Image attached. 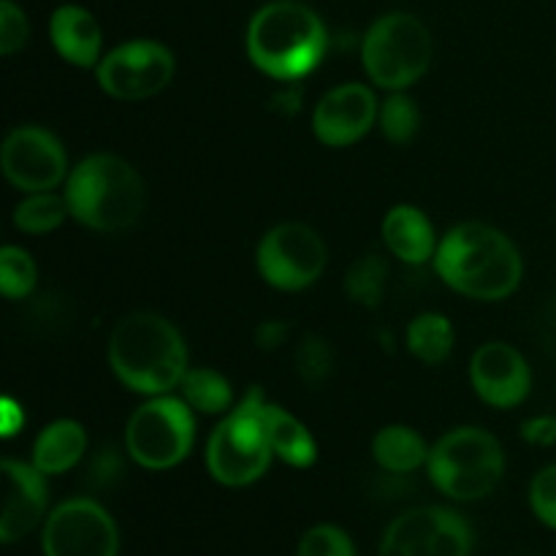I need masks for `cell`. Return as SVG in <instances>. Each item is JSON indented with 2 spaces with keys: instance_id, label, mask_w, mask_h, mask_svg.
Masks as SVG:
<instances>
[{
  "instance_id": "cell-27",
  "label": "cell",
  "mask_w": 556,
  "mask_h": 556,
  "mask_svg": "<svg viewBox=\"0 0 556 556\" xmlns=\"http://www.w3.org/2000/svg\"><path fill=\"white\" fill-rule=\"evenodd\" d=\"M36 282L38 269L30 253L16 248V244H5L0 250V288H3V296L11 299V302L30 296Z\"/></svg>"
},
{
  "instance_id": "cell-1",
  "label": "cell",
  "mask_w": 556,
  "mask_h": 556,
  "mask_svg": "<svg viewBox=\"0 0 556 556\" xmlns=\"http://www.w3.org/2000/svg\"><path fill=\"white\" fill-rule=\"evenodd\" d=\"M434 269L451 291L478 302H503L521 286L519 248L489 223H459L438 242Z\"/></svg>"
},
{
  "instance_id": "cell-6",
  "label": "cell",
  "mask_w": 556,
  "mask_h": 556,
  "mask_svg": "<svg viewBox=\"0 0 556 556\" xmlns=\"http://www.w3.org/2000/svg\"><path fill=\"white\" fill-rule=\"evenodd\" d=\"M432 33L418 16L394 11L369 25L362 41V65L389 92H405L432 65Z\"/></svg>"
},
{
  "instance_id": "cell-25",
  "label": "cell",
  "mask_w": 556,
  "mask_h": 556,
  "mask_svg": "<svg viewBox=\"0 0 556 556\" xmlns=\"http://www.w3.org/2000/svg\"><path fill=\"white\" fill-rule=\"evenodd\" d=\"M386 277H389V261L380 253H364L348 266L345 293L358 307H378L386 293Z\"/></svg>"
},
{
  "instance_id": "cell-30",
  "label": "cell",
  "mask_w": 556,
  "mask_h": 556,
  "mask_svg": "<svg viewBox=\"0 0 556 556\" xmlns=\"http://www.w3.org/2000/svg\"><path fill=\"white\" fill-rule=\"evenodd\" d=\"M27 36H30V25H27L25 11L11 0H3L0 3V52L11 58L25 47Z\"/></svg>"
},
{
  "instance_id": "cell-12",
  "label": "cell",
  "mask_w": 556,
  "mask_h": 556,
  "mask_svg": "<svg viewBox=\"0 0 556 556\" xmlns=\"http://www.w3.org/2000/svg\"><path fill=\"white\" fill-rule=\"evenodd\" d=\"M41 546L43 556H117V525L96 500H65L49 514Z\"/></svg>"
},
{
  "instance_id": "cell-3",
  "label": "cell",
  "mask_w": 556,
  "mask_h": 556,
  "mask_svg": "<svg viewBox=\"0 0 556 556\" xmlns=\"http://www.w3.org/2000/svg\"><path fill=\"white\" fill-rule=\"evenodd\" d=\"M326 52V27L299 0H271L248 25V58L266 76L296 81L318 68Z\"/></svg>"
},
{
  "instance_id": "cell-32",
  "label": "cell",
  "mask_w": 556,
  "mask_h": 556,
  "mask_svg": "<svg viewBox=\"0 0 556 556\" xmlns=\"http://www.w3.org/2000/svg\"><path fill=\"white\" fill-rule=\"evenodd\" d=\"M521 438L530 445L552 448L556 445V418L554 416H535L521 424Z\"/></svg>"
},
{
  "instance_id": "cell-34",
  "label": "cell",
  "mask_w": 556,
  "mask_h": 556,
  "mask_svg": "<svg viewBox=\"0 0 556 556\" xmlns=\"http://www.w3.org/2000/svg\"><path fill=\"white\" fill-rule=\"evenodd\" d=\"M541 348L556 364V296L546 304L541 315Z\"/></svg>"
},
{
  "instance_id": "cell-35",
  "label": "cell",
  "mask_w": 556,
  "mask_h": 556,
  "mask_svg": "<svg viewBox=\"0 0 556 556\" xmlns=\"http://www.w3.org/2000/svg\"><path fill=\"white\" fill-rule=\"evenodd\" d=\"M0 413H3V438H14L25 427V413H22V407L14 400H3Z\"/></svg>"
},
{
  "instance_id": "cell-14",
  "label": "cell",
  "mask_w": 556,
  "mask_h": 556,
  "mask_svg": "<svg viewBox=\"0 0 556 556\" xmlns=\"http://www.w3.org/2000/svg\"><path fill=\"white\" fill-rule=\"evenodd\" d=\"M378 98L362 81L337 85L326 92L313 112V130L320 144L351 147L362 141L378 123Z\"/></svg>"
},
{
  "instance_id": "cell-15",
  "label": "cell",
  "mask_w": 556,
  "mask_h": 556,
  "mask_svg": "<svg viewBox=\"0 0 556 556\" xmlns=\"http://www.w3.org/2000/svg\"><path fill=\"white\" fill-rule=\"evenodd\" d=\"M470 383L489 407L510 410L530 396L532 372L514 345L486 342L470 358Z\"/></svg>"
},
{
  "instance_id": "cell-5",
  "label": "cell",
  "mask_w": 556,
  "mask_h": 556,
  "mask_svg": "<svg viewBox=\"0 0 556 556\" xmlns=\"http://www.w3.org/2000/svg\"><path fill=\"white\" fill-rule=\"evenodd\" d=\"M427 472L445 497L472 503L489 497L500 486L505 476V451L486 429H451L429 448Z\"/></svg>"
},
{
  "instance_id": "cell-28",
  "label": "cell",
  "mask_w": 556,
  "mask_h": 556,
  "mask_svg": "<svg viewBox=\"0 0 556 556\" xmlns=\"http://www.w3.org/2000/svg\"><path fill=\"white\" fill-rule=\"evenodd\" d=\"M296 375L307 386L318 389L326 380L331 378V369H334V348L329 345V340L318 334H307L296 348Z\"/></svg>"
},
{
  "instance_id": "cell-23",
  "label": "cell",
  "mask_w": 556,
  "mask_h": 556,
  "mask_svg": "<svg viewBox=\"0 0 556 556\" xmlns=\"http://www.w3.org/2000/svg\"><path fill=\"white\" fill-rule=\"evenodd\" d=\"M179 391L195 413L220 416V413L233 410V389L226 375H220L217 369L190 367L179 383Z\"/></svg>"
},
{
  "instance_id": "cell-20",
  "label": "cell",
  "mask_w": 556,
  "mask_h": 556,
  "mask_svg": "<svg viewBox=\"0 0 556 556\" xmlns=\"http://www.w3.org/2000/svg\"><path fill=\"white\" fill-rule=\"evenodd\" d=\"M261 418H264V427L266 434H269L275 456H280L286 465L299 467V470H307V467L315 465V459H318V445H315V438L309 434V429L293 413L264 400Z\"/></svg>"
},
{
  "instance_id": "cell-18",
  "label": "cell",
  "mask_w": 556,
  "mask_h": 556,
  "mask_svg": "<svg viewBox=\"0 0 556 556\" xmlns=\"http://www.w3.org/2000/svg\"><path fill=\"white\" fill-rule=\"evenodd\" d=\"M380 233H383L389 253L410 266L427 264L438 253V237H434L432 220L413 204L391 206L386 212Z\"/></svg>"
},
{
  "instance_id": "cell-13",
  "label": "cell",
  "mask_w": 556,
  "mask_h": 556,
  "mask_svg": "<svg viewBox=\"0 0 556 556\" xmlns=\"http://www.w3.org/2000/svg\"><path fill=\"white\" fill-rule=\"evenodd\" d=\"M0 166L5 179L25 193L54 190L71 174L63 141L41 125L11 130L0 150Z\"/></svg>"
},
{
  "instance_id": "cell-21",
  "label": "cell",
  "mask_w": 556,
  "mask_h": 556,
  "mask_svg": "<svg viewBox=\"0 0 556 556\" xmlns=\"http://www.w3.org/2000/svg\"><path fill=\"white\" fill-rule=\"evenodd\" d=\"M372 456L386 472H405L418 470L429 462V445L421 434L405 424H391L383 427L372 440Z\"/></svg>"
},
{
  "instance_id": "cell-8",
  "label": "cell",
  "mask_w": 556,
  "mask_h": 556,
  "mask_svg": "<svg viewBox=\"0 0 556 556\" xmlns=\"http://www.w3.org/2000/svg\"><path fill=\"white\" fill-rule=\"evenodd\" d=\"M193 407L182 396H150L125 427V451L139 467L172 470L190 454L195 440Z\"/></svg>"
},
{
  "instance_id": "cell-24",
  "label": "cell",
  "mask_w": 556,
  "mask_h": 556,
  "mask_svg": "<svg viewBox=\"0 0 556 556\" xmlns=\"http://www.w3.org/2000/svg\"><path fill=\"white\" fill-rule=\"evenodd\" d=\"M68 215L71 210L65 195L52 193V190H41V193H27L16 204L14 226L20 231L30 233V237H41V233L58 231Z\"/></svg>"
},
{
  "instance_id": "cell-33",
  "label": "cell",
  "mask_w": 556,
  "mask_h": 556,
  "mask_svg": "<svg viewBox=\"0 0 556 556\" xmlns=\"http://www.w3.org/2000/svg\"><path fill=\"white\" fill-rule=\"evenodd\" d=\"M288 337V324L282 320H264V324L255 329V342H258L261 351H275L286 342Z\"/></svg>"
},
{
  "instance_id": "cell-7",
  "label": "cell",
  "mask_w": 556,
  "mask_h": 556,
  "mask_svg": "<svg viewBox=\"0 0 556 556\" xmlns=\"http://www.w3.org/2000/svg\"><path fill=\"white\" fill-rule=\"evenodd\" d=\"M264 400V391L250 389L206 443V470L223 486H250L269 470L275 451L261 418Z\"/></svg>"
},
{
  "instance_id": "cell-2",
  "label": "cell",
  "mask_w": 556,
  "mask_h": 556,
  "mask_svg": "<svg viewBox=\"0 0 556 556\" xmlns=\"http://www.w3.org/2000/svg\"><path fill=\"white\" fill-rule=\"evenodd\" d=\"M109 367L125 389L161 396L188 372V345L172 320L157 313H130L109 337Z\"/></svg>"
},
{
  "instance_id": "cell-9",
  "label": "cell",
  "mask_w": 556,
  "mask_h": 556,
  "mask_svg": "<svg viewBox=\"0 0 556 556\" xmlns=\"http://www.w3.org/2000/svg\"><path fill=\"white\" fill-rule=\"evenodd\" d=\"M329 250L320 233L304 223H280L269 228L255 250L261 277L277 291H304L326 269Z\"/></svg>"
},
{
  "instance_id": "cell-29",
  "label": "cell",
  "mask_w": 556,
  "mask_h": 556,
  "mask_svg": "<svg viewBox=\"0 0 556 556\" xmlns=\"http://www.w3.org/2000/svg\"><path fill=\"white\" fill-rule=\"evenodd\" d=\"M296 556H356V546L340 527L318 525L302 538Z\"/></svg>"
},
{
  "instance_id": "cell-16",
  "label": "cell",
  "mask_w": 556,
  "mask_h": 556,
  "mask_svg": "<svg viewBox=\"0 0 556 556\" xmlns=\"http://www.w3.org/2000/svg\"><path fill=\"white\" fill-rule=\"evenodd\" d=\"M3 472V519H0V541L14 543L38 527L47 510L49 489L47 476L36 465L16 459L0 462Z\"/></svg>"
},
{
  "instance_id": "cell-19",
  "label": "cell",
  "mask_w": 556,
  "mask_h": 556,
  "mask_svg": "<svg viewBox=\"0 0 556 556\" xmlns=\"http://www.w3.org/2000/svg\"><path fill=\"white\" fill-rule=\"evenodd\" d=\"M87 454V432L74 418H58L33 443V465L43 476H63L74 470Z\"/></svg>"
},
{
  "instance_id": "cell-31",
  "label": "cell",
  "mask_w": 556,
  "mask_h": 556,
  "mask_svg": "<svg viewBox=\"0 0 556 556\" xmlns=\"http://www.w3.org/2000/svg\"><path fill=\"white\" fill-rule=\"evenodd\" d=\"M530 505L538 519L556 530V465L543 467L530 483Z\"/></svg>"
},
{
  "instance_id": "cell-4",
  "label": "cell",
  "mask_w": 556,
  "mask_h": 556,
  "mask_svg": "<svg viewBox=\"0 0 556 556\" xmlns=\"http://www.w3.org/2000/svg\"><path fill=\"white\" fill-rule=\"evenodd\" d=\"M71 217L98 233H117L144 212V179L128 161L109 152L85 157L65 179Z\"/></svg>"
},
{
  "instance_id": "cell-26",
  "label": "cell",
  "mask_w": 556,
  "mask_h": 556,
  "mask_svg": "<svg viewBox=\"0 0 556 556\" xmlns=\"http://www.w3.org/2000/svg\"><path fill=\"white\" fill-rule=\"evenodd\" d=\"M378 123L391 144H407V141L416 139L418 125H421V112H418L416 101L410 96H405V92H391L380 103Z\"/></svg>"
},
{
  "instance_id": "cell-17",
  "label": "cell",
  "mask_w": 556,
  "mask_h": 556,
  "mask_svg": "<svg viewBox=\"0 0 556 556\" xmlns=\"http://www.w3.org/2000/svg\"><path fill=\"white\" fill-rule=\"evenodd\" d=\"M49 36H52L54 49L65 63L76 68H92L101 63L103 33L96 16L76 3H65L54 9L49 20Z\"/></svg>"
},
{
  "instance_id": "cell-10",
  "label": "cell",
  "mask_w": 556,
  "mask_h": 556,
  "mask_svg": "<svg viewBox=\"0 0 556 556\" xmlns=\"http://www.w3.org/2000/svg\"><path fill=\"white\" fill-rule=\"evenodd\" d=\"M177 60L172 49L152 38H136L114 47L96 65L101 90L114 101H144L166 90L174 79Z\"/></svg>"
},
{
  "instance_id": "cell-11",
  "label": "cell",
  "mask_w": 556,
  "mask_h": 556,
  "mask_svg": "<svg viewBox=\"0 0 556 556\" xmlns=\"http://www.w3.org/2000/svg\"><path fill=\"white\" fill-rule=\"evenodd\" d=\"M472 530L451 508H413L394 519L380 543V556H470Z\"/></svg>"
},
{
  "instance_id": "cell-22",
  "label": "cell",
  "mask_w": 556,
  "mask_h": 556,
  "mask_svg": "<svg viewBox=\"0 0 556 556\" xmlns=\"http://www.w3.org/2000/svg\"><path fill=\"white\" fill-rule=\"evenodd\" d=\"M454 326L440 313H421L418 318H413L405 334L407 351L418 362L429 364V367H438V364L448 362L451 351H454Z\"/></svg>"
}]
</instances>
